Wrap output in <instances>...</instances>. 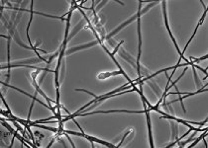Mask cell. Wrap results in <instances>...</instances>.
<instances>
[{
    "label": "cell",
    "mask_w": 208,
    "mask_h": 148,
    "mask_svg": "<svg viewBox=\"0 0 208 148\" xmlns=\"http://www.w3.org/2000/svg\"><path fill=\"white\" fill-rule=\"evenodd\" d=\"M142 14H144V12L143 11H142V3L140 2V3H139V11L137 12V14L136 15H134L133 17H132V18H130L129 20H128V21H126V22H124L123 24H122V25H120L119 27H118V28L117 29H115V30H114L113 31V32H111L110 33V35H108V36H106L105 37V40H107V41H108V40H110L111 39V38H112L114 35H115V34L116 33H118V32H119V31L120 30H122L123 28H124V27L125 26H127V25H129V24L131 23V22H133L134 21V20L135 19H138L139 18V17H140Z\"/></svg>",
    "instance_id": "6da1fadb"
},
{
    "label": "cell",
    "mask_w": 208,
    "mask_h": 148,
    "mask_svg": "<svg viewBox=\"0 0 208 148\" xmlns=\"http://www.w3.org/2000/svg\"><path fill=\"white\" fill-rule=\"evenodd\" d=\"M120 53V56L122 57L125 61H127V62L130 63L134 68H136V69H138L137 61H136V59H135V58H134L133 56H131L130 53H128L127 51L125 50H123V49L120 50V53Z\"/></svg>",
    "instance_id": "7a4b0ae2"
},
{
    "label": "cell",
    "mask_w": 208,
    "mask_h": 148,
    "mask_svg": "<svg viewBox=\"0 0 208 148\" xmlns=\"http://www.w3.org/2000/svg\"><path fill=\"white\" fill-rule=\"evenodd\" d=\"M162 9H164V17H165V27H166V29H168V31H169V36H171L172 40V42H173V44H175V47H176V50H178V53L180 54V56H181V53H180V50H179V49H178V44H176V43H175V40L173 39V37H172V34L171 30H169V27L168 18H166V12H165V11H166V10H165V1H162Z\"/></svg>",
    "instance_id": "3957f363"
},
{
    "label": "cell",
    "mask_w": 208,
    "mask_h": 148,
    "mask_svg": "<svg viewBox=\"0 0 208 148\" xmlns=\"http://www.w3.org/2000/svg\"><path fill=\"white\" fill-rule=\"evenodd\" d=\"M147 81V83L148 85L150 86V87L152 88V90L155 92V94L157 97L159 98H162V94H161V89H159V87L157 85V83H156L155 81H153V80H150V79H148V80H146Z\"/></svg>",
    "instance_id": "277c9868"
},
{
    "label": "cell",
    "mask_w": 208,
    "mask_h": 148,
    "mask_svg": "<svg viewBox=\"0 0 208 148\" xmlns=\"http://www.w3.org/2000/svg\"><path fill=\"white\" fill-rule=\"evenodd\" d=\"M99 44V43H98V41H96V42H92V43L87 44H83V46H78V47H71V49L69 50L68 51H67V54H71V53H74V51H76V50L86 49V47H90L94 46V44Z\"/></svg>",
    "instance_id": "5b68a950"
},
{
    "label": "cell",
    "mask_w": 208,
    "mask_h": 148,
    "mask_svg": "<svg viewBox=\"0 0 208 148\" xmlns=\"http://www.w3.org/2000/svg\"><path fill=\"white\" fill-rule=\"evenodd\" d=\"M85 21H86V20H85V19H83V20H81V21H80V22H79V23L77 24V25H76V26L74 27V30H72V32L71 33V35H69V36L68 37V41H69V40H71V38H72V37H74V36H75V34H76V33H77V32H78V31H79V30H80V29L82 28V27H83V25H84V23H85Z\"/></svg>",
    "instance_id": "8992f818"
},
{
    "label": "cell",
    "mask_w": 208,
    "mask_h": 148,
    "mask_svg": "<svg viewBox=\"0 0 208 148\" xmlns=\"http://www.w3.org/2000/svg\"><path fill=\"white\" fill-rule=\"evenodd\" d=\"M171 122V127H172V139L175 140V139H178V125H175L172 119H171V122Z\"/></svg>",
    "instance_id": "52a82bcc"
},
{
    "label": "cell",
    "mask_w": 208,
    "mask_h": 148,
    "mask_svg": "<svg viewBox=\"0 0 208 148\" xmlns=\"http://www.w3.org/2000/svg\"><path fill=\"white\" fill-rule=\"evenodd\" d=\"M121 71H113V72H105V73H100L98 76H97V78L98 79H101V80H103V79H106L108 78L110 76H113V75H118L120 74Z\"/></svg>",
    "instance_id": "ba28073f"
},
{
    "label": "cell",
    "mask_w": 208,
    "mask_h": 148,
    "mask_svg": "<svg viewBox=\"0 0 208 148\" xmlns=\"http://www.w3.org/2000/svg\"><path fill=\"white\" fill-rule=\"evenodd\" d=\"M1 125H2L3 126H5V127H6V128H7V129H8V130H9V132H10V133H12V134H14V133H15V132H16V131H15V130H14V129L12 128V127H11V126H10V125H8V123H6V122H1Z\"/></svg>",
    "instance_id": "9c48e42d"
},
{
    "label": "cell",
    "mask_w": 208,
    "mask_h": 148,
    "mask_svg": "<svg viewBox=\"0 0 208 148\" xmlns=\"http://www.w3.org/2000/svg\"><path fill=\"white\" fill-rule=\"evenodd\" d=\"M105 3H107V0H105V1H101V2H100V4H99L98 6H97L96 9H95V12L99 11V10L101 9V7H102V6H103L104 4H105Z\"/></svg>",
    "instance_id": "30bf717a"
},
{
    "label": "cell",
    "mask_w": 208,
    "mask_h": 148,
    "mask_svg": "<svg viewBox=\"0 0 208 148\" xmlns=\"http://www.w3.org/2000/svg\"><path fill=\"white\" fill-rule=\"evenodd\" d=\"M130 132H131V129L129 130V131H127L126 133H125V134H124V136L122 137V140H121V141H120L119 145H117V147H120V146H121V144H122V143H123V141H124V139H125V137H126V136L128 135V134H129V133H130Z\"/></svg>",
    "instance_id": "8fae6325"
},
{
    "label": "cell",
    "mask_w": 208,
    "mask_h": 148,
    "mask_svg": "<svg viewBox=\"0 0 208 148\" xmlns=\"http://www.w3.org/2000/svg\"><path fill=\"white\" fill-rule=\"evenodd\" d=\"M55 139H57V137H54V138L53 139H52V141H51V142H50V144H49V145H48V148H50L52 145H53V143L55 142Z\"/></svg>",
    "instance_id": "7c38bea8"
},
{
    "label": "cell",
    "mask_w": 208,
    "mask_h": 148,
    "mask_svg": "<svg viewBox=\"0 0 208 148\" xmlns=\"http://www.w3.org/2000/svg\"><path fill=\"white\" fill-rule=\"evenodd\" d=\"M40 132L39 131H36V132H35V135H37V136H40Z\"/></svg>",
    "instance_id": "4fadbf2b"
},
{
    "label": "cell",
    "mask_w": 208,
    "mask_h": 148,
    "mask_svg": "<svg viewBox=\"0 0 208 148\" xmlns=\"http://www.w3.org/2000/svg\"><path fill=\"white\" fill-rule=\"evenodd\" d=\"M44 138V135H43V134H40V136H39V139L41 140V139H43Z\"/></svg>",
    "instance_id": "5bb4252c"
}]
</instances>
